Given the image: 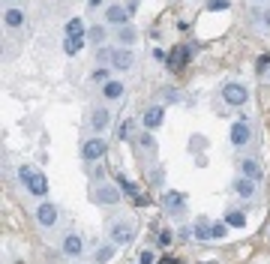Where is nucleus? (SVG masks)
I'll return each mask as SVG.
<instances>
[{
	"label": "nucleus",
	"mask_w": 270,
	"mask_h": 264,
	"mask_svg": "<svg viewBox=\"0 0 270 264\" xmlns=\"http://www.w3.org/2000/svg\"><path fill=\"white\" fill-rule=\"evenodd\" d=\"M18 177L24 180V186L30 189V195H36V198L39 195H48V180H45L42 171H33V168L24 165V168H18Z\"/></svg>",
	"instance_id": "f257e3e1"
},
{
	"label": "nucleus",
	"mask_w": 270,
	"mask_h": 264,
	"mask_svg": "<svg viewBox=\"0 0 270 264\" xmlns=\"http://www.w3.org/2000/svg\"><path fill=\"white\" fill-rule=\"evenodd\" d=\"M108 234H111V243L126 247V243H132V240H135V225H132L129 219H117V222H111Z\"/></svg>",
	"instance_id": "f03ea898"
},
{
	"label": "nucleus",
	"mask_w": 270,
	"mask_h": 264,
	"mask_svg": "<svg viewBox=\"0 0 270 264\" xmlns=\"http://www.w3.org/2000/svg\"><path fill=\"white\" fill-rule=\"evenodd\" d=\"M222 99H225L228 105H246V99H249V90L243 87L240 81H228V84L222 87Z\"/></svg>",
	"instance_id": "7ed1b4c3"
},
{
	"label": "nucleus",
	"mask_w": 270,
	"mask_h": 264,
	"mask_svg": "<svg viewBox=\"0 0 270 264\" xmlns=\"http://www.w3.org/2000/svg\"><path fill=\"white\" fill-rule=\"evenodd\" d=\"M228 138H231V147H246L252 138V129L246 120H234L231 129H228Z\"/></svg>",
	"instance_id": "20e7f679"
},
{
	"label": "nucleus",
	"mask_w": 270,
	"mask_h": 264,
	"mask_svg": "<svg viewBox=\"0 0 270 264\" xmlns=\"http://www.w3.org/2000/svg\"><path fill=\"white\" fill-rule=\"evenodd\" d=\"M162 120H165V108L162 105H150L147 111H144V117H141V124L147 132H153V129H159Z\"/></svg>",
	"instance_id": "39448f33"
},
{
	"label": "nucleus",
	"mask_w": 270,
	"mask_h": 264,
	"mask_svg": "<svg viewBox=\"0 0 270 264\" xmlns=\"http://www.w3.org/2000/svg\"><path fill=\"white\" fill-rule=\"evenodd\" d=\"M36 219H39L42 228H51L54 222H57V207H54L51 201H42V204L36 207Z\"/></svg>",
	"instance_id": "423d86ee"
},
{
	"label": "nucleus",
	"mask_w": 270,
	"mask_h": 264,
	"mask_svg": "<svg viewBox=\"0 0 270 264\" xmlns=\"http://www.w3.org/2000/svg\"><path fill=\"white\" fill-rule=\"evenodd\" d=\"M93 201H96V204H117V201H120V189L105 183V186H99V189L93 192Z\"/></svg>",
	"instance_id": "0eeeda50"
},
{
	"label": "nucleus",
	"mask_w": 270,
	"mask_h": 264,
	"mask_svg": "<svg viewBox=\"0 0 270 264\" xmlns=\"http://www.w3.org/2000/svg\"><path fill=\"white\" fill-rule=\"evenodd\" d=\"M105 150H108V144L102 138H90L84 147H81V156L87 159V162H93V159H99V156H105Z\"/></svg>",
	"instance_id": "6e6552de"
},
{
	"label": "nucleus",
	"mask_w": 270,
	"mask_h": 264,
	"mask_svg": "<svg viewBox=\"0 0 270 264\" xmlns=\"http://www.w3.org/2000/svg\"><path fill=\"white\" fill-rule=\"evenodd\" d=\"M63 255H69V258H78V255H81V252H84V240H81V237H78V234H66V237H63Z\"/></svg>",
	"instance_id": "1a4fd4ad"
},
{
	"label": "nucleus",
	"mask_w": 270,
	"mask_h": 264,
	"mask_svg": "<svg viewBox=\"0 0 270 264\" xmlns=\"http://www.w3.org/2000/svg\"><path fill=\"white\" fill-rule=\"evenodd\" d=\"M126 18H129V12H126V6H120V3H111V6L105 9V21L108 24L126 27Z\"/></svg>",
	"instance_id": "9d476101"
},
{
	"label": "nucleus",
	"mask_w": 270,
	"mask_h": 264,
	"mask_svg": "<svg viewBox=\"0 0 270 264\" xmlns=\"http://www.w3.org/2000/svg\"><path fill=\"white\" fill-rule=\"evenodd\" d=\"M162 201H165V207L171 213H183L186 210V195L183 192H165L162 195Z\"/></svg>",
	"instance_id": "9b49d317"
},
{
	"label": "nucleus",
	"mask_w": 270,
	"mask_h": 264,
	"mask_svg": "<svg viewBox=\"0 0 270 264\" xmlns=\"http://www.w3.org/2000/svg\"><path fill=\"white\" fill-rule=\"evenodd\" d=\"M90 126H93V132L108 129V126H111V111H108V108H96L93 117H90Z\"/></svg>",
	"instance_id": "f8f14e48"
},
{
	"label": "nucleus",
	"mask_w": 270,
	"mask_h": 264,
	"mask_svg": "<svg viewBox=\"0 0 270 264\" xmlns=\"http://www.w3.org/2000/svg\"><path fill=\"white\" fill-rule=\"evenodd\" d=\"M132 60H135V54L129 51V48H117L114 57H111V66H114V69H129Z\"/></svg>",
	"instance_id": "ddd939ff"
},
{
	"label": "nucleus",
	"mask_w": 270,
	"mask_h": 264,
	"mask_svg": "<svg viewBox=\"0 0 270 264\" xmlns=\"http://www.w3.org/2000/svg\"><path fill=\"white\" fill-rule=\"evenodd\" d=\"M234 192L240 195V198H252V195H255V180H249V177H237V180H234Z\"/></svg>",
	"instance_id": "4468645a"
},
{
	"label": "nucleus",
	"mask_w": 270,
	"mask_h": 264,
	"mask_svg": "<svg viewBox=\"0 0 270 264\" xmlns=\"http://www.w3.org/2000/svg\"><path fill=\"white\" fill-rule=\"evenodd\" d=\"M63 33H66V39L84 36V21H81V18H69V21H66V27H63Z\"/></svg>",
	"instance_id": "2eb2a0df"
},
{
	"label": "nucleus",
	"mask_w": 270,
	"mask_h": 264,
	"mask_svg": "<svg viewBox=\"0 0 270 264\" xmlns=\"http://www.w3.org/2000/svg\"><path fill=\"white\" fill-rule=\"evenodd\" d=\"M102 96H105V99H120V96H123V84H120V81L102 84Z\"/></svg>",
	"instance_id": "dca6fc26"
},
{
	"label": "nucleus",
	"mask_w": 270,
	"mask_h": 264,
	"mask_svg": "<svg viewBox=\"0 0 270 264\" xmlns=\"http://www.w3.org/2000/svg\"><path fill=\"white\" fill-rule=\"evenodd\" d=\"M207 237H213V225H210L207 219H198V222H195V240L204 243Z\"/></svg>",
	"instance_id": "f3484780"
},
{
	"label": "nucleus",
	"mask_w": 270,
	"mask_h": 264,
	"mask_svg": "<svg viewBox=\"0 0 270 264\" xmlns=\"http://www.w3.org/2000/svg\"><path fill=\"white\" fill-rule=\"evenodd\" d=\"M243 177H249V180H261V168H258V162L255 159H243Z\"/></svg>",
	"instance_id": "a211bd4d"
},
{
	"label": "nucleus",
	"mask_w": 270,
	"mask_h": 264,
	"mask_svg": "<svg viewBox=\"0 0 270 264\" xmlns=\"http://www.w3.org/2000/svg\"><path fill=\"white\" fill-rule=\"evenodd\" d=\"M117 186L123 189V195H129V198H138V186H135L132 180H126L123 174H117ZM138 201H144V198H138Z\"/></svg>",
	"instance_id": "6ab92c4d"
},
{
	"label": "nucleus",
	"mask_w": 270,
	"mask_h": 264,
	"mask_svg": "<svg viewBox=\"0 0 270 264\" xmlns=\"http://www.w3.org/2000/svg\"><path fill=\"white\" fill-rule=\"evenodd\" d=\"M84 48V36H75V39H63V51L69 54V57H75V54Z\"/></svg>",
	"instance_id": "aec40b11"
},
{
	"label": "nucleus",
	"mask_w": 270,
	"mask_h": 264,
	"mask_svg": "<svg viewBox=\"0 0 270 264\" xmlns=\"http://www.w3.org/2000/svg\"><path fill=\"white\" fill-rule=\"evenodd\" d=\"M3 21H6V27H21V24H24V15H21V9H6Z\"/></svg>",
	"instance_id": "412c9836"
},
{
	"label": "nucleus",
	"mask_w": 270,
	"mask_h": 264,
	"mask_svg": "<svg viewBox=\"0 0 270 264\" xmlns=\"http://www.w3.org/2000/svg\"><path fill=\"white\" fill-rule=\"evenodd\" d=\"M225 225H234V228H243L246 225V216L240 210H228L225 213Z\"/></svg>",
	"instance_id": "4be33fe9"
},
{
	"label": "nucleus",
	"mask_w": 270,
	"mask_h": 264,
	"mask_svg": "<svg viewBox=\"0 0 270 264\" xmlns=\"http://www.w3.org/2000/svg\"><path fill=\"white\" fill-rule=\"evenodd\" d=\"M117 36H120V42H123V48H129V45L135 42V30H132V27H120V30H117Z\"/></svg>",
	"instance_id": "5701e85b"
},
{
	"label": "nucleus",
	"mask_w": 270,
	"mask_h": 264,
	"mask_svg": "<svg viewBox=\"0 0 270 264\" xmlns=\"http://www.w3.org/2000/svg\"><path fill=\"white\" fill-rule=\"evenodd\" d=\"M90 78H93V81H99V84H108V81H111V69H108V66H99Z\"/></svg>",
	"instance_id": "b1692460"
},
{
	"label": "nucleus",
	"mask_w": 270,
	"mask_h": 264,
	"mask_svg": "<svg viewBox=\"0 0 270 264\" xmlns=\"http://www.w3.org/2000/svg\"><path fill=\"white\" fill-rule=\"evenodd\" d=\"M87 39H90V42H102V39H105V27H99V24H93V27H90V30H87Z\"/></svg>",
	"instance_id": "393cba45"
},
{
	"label": "nucleus",
	"mask_w": 270,
	"mask_h": 264,
	"mask_svg": "<svg viewBox=\"0 0 270 264\" xmlns=\"http://www.w3.org/2000/svg\"><path fill=\"white\" fill-rule=\"evenodd\" d=\"M189 60V48H177V54L171 57V69H177L180 63H186Z\"/></svg>",
	"instance_id": "a878e982"
},
{
	"label": "nucleus",
	"mask_w": 270,
	"mask_h": 264,
	"mask_svg": "<svg viewBox=\"0 0 270 264\" xmlns=\"http://www.w3.org/2000/svg\"><path fill=\"white\" fill-rule=\"evenodd\" d=\"M228 6H231V0H207V12H222Z\"/></svg>",
	"instance_id": "bb28decb"
},
{
	"label": "nucleus",
	"mask_w": 270,
	"mask_h": 264,
	"mask_svg": "<svg viewBox=\"0 0 270 264\" xmlns=\"http://www.w3.org/2000/svg\"><path fill=\"white\" fill-rule=\"evenodd\" d=\"M114 258V247H102L99 252H96V264H105Z\"/></svg>",
	"instance_id": "cd10ccee"
},
{
	"label": "nucleus",
	"mask_w": 270,
	"mask_h": 264,
	"mask_svg": "<svg viewBox=\"0 0 270 264\" xmlns=\"http://www.w3.org/2000/svg\"><path fill=\"white\" fill-rule=\"evenodd\" d=\"M168 243H171V231L162 228V231H159V247H168Z\"/></svg>",
	"instance_id": "c85d7f7f"
},
{
	"label": "nucleus",
	"mask_w": 270,
	"mask_h": 264,
	"mask_svg": "<svg viewBox=\"0 0 270 264\" xmlns=\"http://www.w3.org/2000/svg\"><path fill=\"white\" fill-rule=\"evenodd\" d=\"M132 135V120H126L123 126H120V138H129Z\"/></svg>",
	"instance_id": "c756f323"
},
{
	"label": "nucleus",
	"mask_w": 270,
	"mask_h": 264,
	"mask_svg": "<svg viewBox=\"0 0 270 264\" xmlns=\"http://www.w3.org/2000/svg\"><path fill=\"white\" fill-rule=\"evenodd\" d=\"M126 12L135 15V12H138V0H129V3H126Z\"/></svg>",
	"instance_id": "7c9ffc66"
},
{
	"label": "nucleus",
	"mask_w": 270,
	"mask_h": 264,
	"mask_svg": "<svg viewBox=\"0 0 270 264\" xmlns=\"http://www.w3.org/2000/svg\"><path fill=\"white\" fill-rule=\"evenodd\" d=\"M141 144H144V150H153V147H156V144H153V138H150V135H141Z\"/></svg>",
	"instance_id": "2f4dec72"
},
{
	"label": "nucleus",
	"mask_w": 270,
	"mask_h": 264,
	"mask_svg": "<svg viewBox=\"0 0 270 264\" xmlns=\"http://www.w3.org/2000/svg\"><path fill=\"white\" fill-rule=\"evenodd\" d=\"M213 237L219 240V237H225V225H213Z\"/></svg>",
	"instance_id": "473e14b6"
},
{
	"label": "nucleus",
	"mask_w": 270,
	"mask_h": 264,
	"mask_svg": "<svg viewBox=\"0 0 270 264\" xmlns=\"http://www.w3.org/2000/svg\"><path fill=\"white\" fill-rule=\"evenodd\" d=\"M141 264H153V252H141Z\"/></svg>",
	"instance_id": "72a5a7b5"
},
{
	"label": "nucleus",
	"mask_w": 270,
	"mask_h": 264,
	"mask_svg": "<svg viewBox=\"0 0 270 264\" xmlns=\"http://www.w3.org/2000/svg\"><path fill=\"white\" fill-rule=\"evenodd\" d=\"M264 27H270V9L264 12Z\"/></svg>",
	"instance_id": "f704fd0d"
},
{
	"label": "nucleus",
	"mask_w": 270,
	"mask_h": 264,
	"mask_svg": "<svg viewBox=\"0 0 270 264\" xmlns=\"http://www.w3.org/2000/svg\"><path fill=\"white\" fill-rule=\"evenodd\" d=\"M99 3H102V0H90L87 6H99Z\"/></svg>",
	"instance_id": "c9c22d12"
},
{
	"label": "nucleus",
	"mask_w": 270,
	"mask_h": 264,
	"mask_svg": "<svg viewBox=\"0 0 270 264\" xmlns=\"http://www.w3.org/2000/svg\"><path fill=\"white\" fill-rule=\"evenodd\" d=\"M255 3H261V0H255Z\"/></svg>",
	"instance_id": "e433bc0d"
},
{
	"label": "nucleus",
	"mask_w": 270,
	"mask_h": 264,
	"mask_svg": "<svg viewBox=\"0 0 270 264\" xmlns=\"http://www.w3.org/2000/svg\"><path fill=\"white\" fill-rule=\"evenodd\" d=\"M267 78H270V72H267Z\"/></svg>",
	"instance_id": "4c0bfd02"
},
{
	"label": "nucleus",
	"mask_w": 270,
	"mask_h": 264,
	"mask_svg": "<svg viewBox=\"0 0 270 264\" xmlns=\"http://www.w3.org/2000/svg\"><path fill=\"white\" fill-rule=\"evenodd\" d=\"M210 264H213V261H210Z\"/></svg>",
	"instance_id": "58836bf2"
}]
</instances>
